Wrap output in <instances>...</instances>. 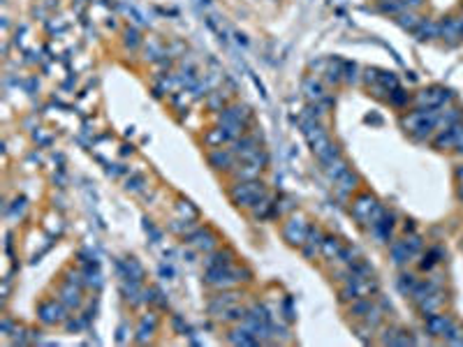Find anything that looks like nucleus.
Returning <instances> with one entry per match:
<instances>
[{
  "label": "nucleus",
  "mask_w": 463,
  "mask_h": 347,
  "mask_svg": "<svg viewBox=\"0 0 463 347\" xmlns=\"http://www.w3.org/2000/svg\"><path fill=\"white\" fill-rule=\"evenodd\" d=\"M382 213H384L382 206L375 202L371 194H359L357 199H354V204H352V215H354L361 225H373Z\"/></svg>",
  "instance_id": "obj_1"
},
{
  "label": "nucleus",
  "mask_w": 463,
  "mask_h": 347,
  "mask_svg": "<svg viewBox=\"0 0 463 347\" xmlns=\"http://www.w3.org/2000/svg\"><path fill=\"white\" fill-rule=\"evenodd\" d=\"M229 194H232V199H234L239 206H255V204L262 199L264 187H262V183H257V181H250V183H239V186H234L229 190Z\"/></svg>",
  "instance_id": "obj_2"
},
{
  "label": "nucleus",
  "mask_w": 463,
  "mask_h": 347,
  "mask_svg": "<svg viewBox=\"0 0 463 347\" xmlns=\"http://www.w3.org/2000/svg\"><path fill=\"white\" fill-rule=\"evenodd\" d=\"M236 275H241V271H232V267H211L206 271V283L211 287H229L236 280H241Z\"/></svg>",
  "instance_id": "obj_3"
},
{
  "label": "nucleus",
  "mask_w": 463,
  "mask_h": 347,
  "mask_svg": "<svg viewBox=\"0 0 463 347\" xmlns=\"http://www.w3.org/2000/svg\"><path fill=\"white\" fill-rule=\"evenodd\" d=\"M308 229L310 227L303 222V218H292L290 222H285L283 227V236L287 243H292V245H303L306 243V236H308Z\"/></svg>",
  "instance_id": "obj_4"
},
{
  "label": "nucleus",
  "mask_w": 463,
  "mask_h": 347,
  "mask_svg": "<svg viewBox=\"0 0 463 347\" xmlns=\"http://www.w3.org/2000/svg\"><path fill=\"white\" fill-rule=\"evenodd\" d=\"M426 329H429L431 336L447 338V336H449V331L454 329V322H452L447 315H438V313H433V315L426 317Z\"/></svg>",
  "instance_id": "obj_5"
},
{
  "label": "nucleus",
  "mask_w": 463,
  "mask_h": 347,
  "mask_svg": "<svg viewBox=\"0 0 463 347\" xmlns=\"http://www.w3.org/2000/svg\"><path fill=\"white\" fill-rule=\"evenodd\" d=\"M391 229H394V215L391 213H382L380 218L371 225V234L380 243H387L391 239Z\"/></svg>",
  "instance_id": "obj_6"
},
{
  "label": "nucleus",
  "mask_w": 463,
  "mask_h": 347,
  "mask_svg": "<svg viewBox=\"0 0 463 347\" xmlns=\"http://www.w3.org/2000/svg\"><path fill=\"white\" fill-rule=\"evenodd\" d=\"M449 97H452V93L445 88H429L419 93V102L426 105V109H438V107L445 105Z\"/></svg>",
  "instance_id": "obj_7"
},
{
  "label": "nucleus",
  "mask_w": 463,
  "mask_h": 347,
  "mask_svg": "<svg viewBox=\"0 0 463 347\" xmlns=\"http://www.w3.org/2000/svg\"><path fill=\"white\" fill-rule=\"evenodd\" d=\"M40 317H42V322H47V324H56V322H60L63 320V308L60 306H56L54 301H49V303H42V308H40Z\"/></svg>",
  "instance_id": "obj_8"
},
{
  "label": "nucleus",
  "mask_w": 463,
  "mask_h": 347,
  "mask_svg": "<svg viewBox=\"0 0 463 347\" xmlns=\"http://www.w3.org/2000/svg\"><path fill=\"white\" fill-rule=\"evenodd\" d=\"M410 257H412V250L408 248L406 241H396L391 245V259H394V264H406V262H410Z\"/></svg>",
  "instance_id": "obj_9"
},
{
  "label": "nucleus",
  "mask_w": 463,
  "mask_h": 347,
  "mask_svg": "<svg viewBox=\"0 0 463 347\" xmlns=\"http://www.w3.org/2000/svg\"><path fill=\"white\" fill-rule=\"evenodd\" d=\"M303 93H306V97H308V100H315V102H320V100L325 97V88H322V83H320V81H315L313 77L303 79Z\"/></svg>",
  "instance_id": "obj_10"
},
{
  "label": "nucleus",
  "mask_w": 463,
  "mask_h": 347,
  "mask_svg": "<svg viewBox=\"0 0 463 347\" xmlns=\"http://www.w3.org/2000/svg\"><path fill=\"white\" fill-rule=\"evenodd\" d=\"M190 243H192V245H197L199 250H211L213 245H216V236L209 234V232H204V229H199L197 234L190 236Z\"/></svg>",
  "instance_id": "obj_11"
},
{
  "label": "nucleus",
  "mask_w": 463,
  "mask_h": 347,
  "mask_svg": "<svg viewBox=\"0 0 463 347\" xmlns=\"http://www.w3.org/2000/svg\"><path fill=\"white\" fill-rule=\"evenodd\" d=\"M322 234H320V229H308V236H306V243H303V255L306 257H313L317 252V248L322 245Z\"/></svg>",
  "instance_id": "obj_12"
},
{
  "label": "nucleus",
  "mask_w": 463,
  "mask_h": 347,
  "mask_svg": "<svg viewBox=\"0 0 463 347\" xmlns=\"http://www.w3.org/2000/svg\"><path fill=\"white\" fill-rule=\"evenodd\" d=\"M333 183H336V190H338L341 194H350L352 190H354V186H357V176H354V174L348 169L341 178H336Z\"/></svg>",
  "instance_id": "obj_13"
},
{
  "label": "nucleus",
  "mask_w": 463,
  "mask_h": 347,
  "mask_svg": "<svg viewBox=\"0 0 463 347\" xmlns=\"http://www.w3.org/2000/svg\"><path fill=\"white\" fill-rule=\"evenodd\" d=\"M414 35H417V40H431V37L438 35V26L431 24L429 19H426V21H419V24L414 26Z\"/></svg>",
  "instance_id": "obj_14"
},
{
  "label": "nucleus",
  "mask_w": 463,
  "mask_h": 347,
  "mask_svg": "<svg viewBox=\"0 0 463 347\" xmlns=\"http://www.w3.org/2000/svg\"><path fill=\"white\" fill-rule=\"evenodd\" d=\"M232 306H236V294H220L218 299L211 301L209 308H211V313H218V308H222V313H225V310Z\"/></svg>",
  "instance_id": "obj_15"
},
{
  "label": "nucleus",
  "mask_w": 463,
  "mask_h": 347,
  "mask_svg": "<svg viewBox=\"0 0 463 347\" xmlns=\"http://www.w3.org/2000/svg\"><path fill=\"white\" fill-rule=\"evenodd\" d=\"M229 340L236 343V345H255L257 338H252V333L248 329H241V331H232L229 333Z\"/></svg>",
  "instance_id": "obj_16"
},
{
  "label": "nucleus",
  "mask_w": 463,
  "mask_h": 347,
  "mask_svg": "<svg viewBox=\"0 0 463 347\" xmlns=\"http://www.w3.org/2000/svg\"><path fill=\"white\" fill-rule=\"evenodd\" d=\"M206 267H232V252H218V255H211L206 259Z\"/></svg>",
  "instance_id": "obj_17"
},
{
  "label": "nucleus",
  "mask_w": 463,
  "mask_h": 347,
  "mask_svg": "<svg viewBox=\"0 0 463 347\" xmlns=\"http://www.w3.org/2000/svg\"><path fill=\"white\" fill-rule=\"evenodd\" d=\"M209 160H211L213 167H218V169H225V167H229V164H232V155L225 153V151H213V153L209 155Z\"/></svg>",
  "instance_id": "obj_18"
},
{
  "label": "nucleus",
  "mask_w": 463,
  "mask_h": 347,
  "mask_svg": "<svg viewBox=\"0 0 463 347\" xmlns=\"http://www.w3.org/2000/svg\"><path fill=\"white\" fill-rule=\"evenodd\" d=\"M322 252H325L327 259H336L341 255V243L336 241V239H325L322 241Z\"/></svg>",
  "instance_id": "obj_19"
},
{
  "label": "nucleus",
  "mask_w": 463,
  "mask_h": 347,
  "mask_svg": "<svg viewBox=\"0 0 463 347\" xmlns=\"http://www.w3.org/2000/svg\"><path fill=\"white\" fill-rule=\"evenodd\" d=\"M417 283H419V280H417V278H414L412 273H403L401 278H398V290L403 292V294H408V296H410V292L414 290V285H417Z\"/></svg>",
  "instance_id": "obj_20"
},
{
  "label": "nucleus",
  "mask_w": 463,
  "mask_h": 347,
  "mask_svg": "<svg viewBox=\"0 0 463 347\" xmlns=\"http://www.w3.org/2000/svg\"><path fill=\"white\" fill-rule=\"evenodd\" d=\"M155 329V315H148L141 320V324H139V340H146L151 333H153Z\"/></svg>",
  "instance_id": "obj_21"
},
{
  "label": "nucleus",
  "mask_w": 463,
  "mask_h": 347,
  "mask_svg": "<svg viewBox=\"0 0 463 347\" xmlns=\"http://www.w3.org/2000/svg\"><path fill=\"white\" fill-rule=\"evenodd\" d=\"M63 301H65L67 306H77L79 303V290L77 287H72V285H67V287H63Z\"/></svg>",
  "instance_id": "obj_22"
},
{
  "label": "nucleus",
  "mask_w": 463,
  "mask_h": 347,
  "mask_svg": "<svg viewBox=\"0 0 463 347\" xmlns=\"http://www.w3.org/2000/svg\"><path fill=\"white\" fill-rule=\"evenodd\" d=\"M371 310H373L371 299H361L359 303H354V306H352V310H350V313H354V315H359V317H366Z\"/></svg>",
  "instance_id": "obj_23"
},
{
  "label": "nucleus",
  "mask_w": 463,
  "mask_h": 347,
  "mask_svg": "<svg viewBox=\"0 0 463 347\" xmlns=\"http://www.w3.org/2000/svg\"><path fill=\"white\" fill-rule=\"evenodd\" d=\"M417 24H419V21H417V16L414 14H401L398 16V26H401V28H410V30H414V26Z\"/></svg>",
  "instance_id": "obj_24"
},
{
  "label": "nucleus",
  "mask_w": 463,
  "mask_h": 347,
  "mask_svg": "<svg viewBox=\"0 0 463 347\" xmlns=\"http://www.w3.org/2000/svg\"><path fill=\"white\" fill-rule=\"evenodd\" d=\"M125 37H128V40H125V42H128L130 47H137V44H139V40H137V32H135V30H128V32H125Z\"/></svg>",
  "instance_id": "obj_25"
},
{
  "label": "nucleus",
  "mask_w": 463,
  "mask_h": 347,
  "mask_svg": "<svg viewBox=\"0 0 463 347\" xmlns=\"http://www.w3.org/2000/svg\"><path fill=\"white\" fill-rule=\"evenodd\" d=\"M401 2H403V7H419L424 0H401Z\"/></svg>",
  "instance_id": "obj_26"
},
{
  "label": "nucleus",
  "mask_w": 463,
  "mask_h": 347,
  "mask_svg": "<svg viewBox=\"0 0 463 347\" xmlns=\"http://www.w3.org/2000/svg\"><path fill=\"white\" fill-rule=\"evenodd\" d=\"M456 176H459V178L463 181V167H459V169H456Z\"/></svg>",
  "instance_id": "obj_27"
},
{
  "label": "nucleus",
  "mask_w": 463,
  "mask_h": 347,
  "mask_svg": "<svg viewBox=\"0 0 463 347\" xmlns=\"http://www.w3.org/2000/svg\"><path fill=\"white\" fill-rule=\"evenodd\" d=\"M459 197H461V202H463V187H461V192H459Z\"/></svg>",
  "instance_id": "obj_28"
},
{
  "label": "nucleus",
  "mask_w": 463,
  "mask_h": 347,
  "mask_svg": "<svg viewBox=\"0 0 463 347\" xmlns=\"http://www.w3.org/2000/svg\"><path fill=\"white\" fill-rule=\"evenodd\" d=\"M382 2H384V0H382Z\"/></svg>",
  "instance_id": "obj_29"
}]
</instances>
